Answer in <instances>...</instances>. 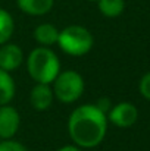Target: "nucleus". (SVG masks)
Instances as JSON below:
<instances>
[{
    "mask_svg": "<svg viewBox=\"0 0 150 151\" xmlns=\"http://www.w3.org/2000/svg\"><path fill=\"white\" fill-rule=\"evenodd\" d=\"M68 131L72 141L84 148H93L103 141L107 131L106 113L94 104H86L75 109L68 122Z\"/></svg>",
    "mask_w": 150,
    "mask_h": 151,
    "instance_id": "1",
    "label": "nucleus"
},
{
    "mask_svg": "<svg viewBox=\"0 0 150 151\" xmlns=\"http://www.w3.org/2000/svg\"><path fill=\"white\" fill-rule=\"evenodd\" d=\"M30 76L38 84H51L59 75L60 63L57 56L47 47H37L30 53L27 60Z\"/></svg>",
    "mask_w": 150,
    "mask_h": 151,
    "instance_id": "2",
    "label": "nucleus"
},
{
    "mask_svg": "<svg viewBox=\"0 0 150 151\" xmlns=\"http://www.w3.org/2000/svg\"><path fill=\"white\" fill-rule=\"evenodd\" d=\"M93 35L91 32L80 25H71L65 29L59 31L57 44L62 50L69 56H84L93 47Z\"/></svg>",
    "mask_w": 150,
    "mask_h": 151,
    "instance_id": "3",
    "label": "nucleus"
},
{
    "mask_svg": "<svg viewBox=\"0 0 150 151\" xmlns=\"http://www.w3.org/2000/svg\"><path fill=\"white\" fill-rule=\"evenodd\" d=\"M84 93V79L75 70L59 73L53 81V96L62 103H74Z\"/></svg>",
    "mask_w": 150,
    "mask_h": 151,
    "instance_id": "4",
    "label": "nucleus"
},
{
    "mask_svg": "<svg viewBox=\"0 0 150 151\" xmlns=\"http://www.w3.org/2000/svg\"><path fill=\"white\" fill-rule=\"evenodd\" d=\"M138 117L137 107L131 103H119L109 111V119L113 125L119 128H130L136 123Z\"/></svg>",
    "mask_w": 150,
    "mask_h": 151,
    "instance_id": "5",
    "label": "nucleus"
},
{
    "mask_svg": "<svg viewBox=\"0 0 150 151\" xmlns=\"http://www.w3.org/2000/svg\"><path fill=\"white\" fill-rule=\"evenodd\" d=\"M21 117L15 107L12 106H0V138L9 139L12 138L19 128Z\"/></svg>",
    "mask_w": 150,
    "mask_h": 151,
    "instance_id": "6",
    "label": "nucleus"
},
{
    "mask_svg": "<svg viewBox=\"0 0 150 151\" xmlns=\"http://www.w3.org/2000/svg\"><path fill=\"white\" fill-rule=\"evenodd\" d=\"M22 57H24V53L19 46L7 44V43L1 44V47H0V69H3L6 72L16 70L22 63Z\"/></svg>",
    "mask_w": 150,
    "mask_h": 151,
    "instance_id": "7",
    "label": "nucleus"
},
{
    "mask_svg": "<svg viewBox=\"0 0 150 151\" xmlns=\"http://www.w3.org/2000/svg\"><path fill=\"white\" fill-rule=\"evenodd\" d=\"M53 90H50L49 84H37L30 94V101L34 109L46 110L53 103Z\"/></svg>",
    "mask_w": 150,
    "mask_h": 151,
    "instance_id": "8",
    "label": "nucleus"
},
{
    "mask_svg": "<svg viewBox=\"0 0 150 151\" xmlns=\"http://www.w3.org/2000/svg\"><path fill=\"white\" fill-rule=\"evenodd\" d=\"M16 3L22 12L34 16L46 15L53 7V0H16Z\"/></svg>",
    "mask_w": 150,
    "mask_h": 151,
    "instance_id": "9",
    "label": "nucleus"
},
{
    "mask_svg": "<svg viewBox=\"0 0 150 151\" xmlns=\"http://www.w3.org/2000/svg\"><path fill=\"white\" fill-rule=\"evenodd\" d=\"M34 37L36 40L43 46V47H50L53 44L57 43L59 38V31L54 25L51 24H41L36 28L34 31Z\"/></svg>",
    "mask_w": 150,
    "mask_h": 151,
    "instance_id": "10",
    "label": "nucleus"
},
{
    "mask_svg": "<svg viewBox=\"0 0 150 151\" xmlns=\"http://www.w3.org/2000/svg\"><path fill=\"white\" fill-rule=\"evenodd\" d=\"M15 96V82L9 72L0 69V106H4Z\"/></svg>",
    "mask_w": 150,
    "mask_h": 151,
    "instance_id": "11",
    "label": "nucleus"
},
{
    "mask_svg": "<svg viewBox=\"0 0 150 151\" xmlns=\"http://www.w3.org/2000/svg\"><path fill=\"white\" fill-rule=\"evenodd\" d=\"M97 4H99V10L101 12V15L107 18H116L125 9L124 0H97Z\"/></svg>",
    "mask_w": 150,
    "mask_h": 151,
    "instance_id": "12",
    "label": "nucleus"
},
{
    "mask_svg": "<svg viewBox=\"0 0 150 151\" xmlns=\"http://www.w3.org/2000/svg\"><path fill=\"white\" fill-rule=\"evenodd\" d=\"M13 18L4 9H0V46L7 43L13 34Z\"/></svg>",
    "mask_w": 150,
    "mask_h": 151,
    "instance_id": "13",
    "label": "nucleus"
},
{
    "mask_svg": "<svg viewBox=\"0 0 150 151\" xmlns=\"http://www.w3.org/2000/svg\"><path fill=\"white\" fill-rule=\"evenodd\" d=\"M0 151H28L22 144L16 142V141H3L0 142Z\"/></svg>",
    "mask_w": 150,
    "mask_h": 151,
    "instance_id": "14",
    "label": "nucleus"
},
{
    "mask_svg": "<svg viewBox=\"0 0 150 151\" xmlns=\"http://www.w3.org/2000/svg\"><path fill=\"white\" fill-rule=\"evenodd\" d=\"M140 93L144 99L150 100V72L146 73L140 81Z\"/></svg>",
    "mask_w": 150,
    "mask_h": 151,
    "instance_id": "15",
    "label": "nucleus"
},
{
    "mask_svg": "<svg viewBox=\"0 0 150 151\" xmlns=\"http://www.w3.org/2000/svg\"><path fill=\"white\" fill-rule=\"evenodd\" d=\"M57 151H81L78 147H74V145H65V147H62L60 150Z\"/></svg>",
    "mask_w": 150,
    "mask_h": 151,
    "instance_id": "16",
    "label": "nucleus"
},
{
    "mask_svg": "<svg viewBox=\"0 0 150 151\" xmlns=\"http://www.w3.org/2000/svg\"><path fill=\"white\" fill-rule=\"evenodd\" d=\"M87 1H97V0H87Z\"/></svg>",
    "mask_w": 150,
    "mask_h": 151,
    "instance_id": "17",
    "label": "nucleus"
}]
</instances>
